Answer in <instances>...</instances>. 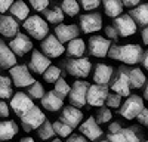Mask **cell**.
I'll return each instance as SVG.
<instances>
[{"label":"cell","instance_id":"obj_1","mask_svg":"<svg viewBox=\"0 0 148 142\" xmlns=\"http://www.w3.org/2000/svg\"><path fill=\"white\" fill-rule=\"evenodd\" d=\"M142 46L136 44V43H130V44H113L111 49L108 52V56L111 59H116L123 64L127 65H135L141 62L142 59Z\"/></svg>","mask_w":148,"mask_h":142},{"label":"cell","instance_id":"obj_2","mask_svg":"<svg viewBox=\"0 0 148 142\" xmlns=\"http://www.w3.org/2000/svg\"><path fill=\"white\" fill-rule=\"evenodd\" d=\"M22 27L27 31V34H30L36 40H45L49 36L47 22H46V19H43L39 15L28 16V19H25L22 22Z\"/></svg>","mask_w":148,"mask_h":142},{"label":"cell","instance_id":"obj_3","mask_svg":"<svg viewBox=\"0 0 148 142\" xmlns=\"http://www.w3.org/2000/svg\"><path fill=\"white\" fill-rule=\"evenodd\" d=\"M90 85L88 81L83 80H77L73 83L71 86V92H70V105L76 106V108H82L83 105L88 104V92H89Z\"/></svg>","mask_w":148,"mask_h":142},{"label":"cell","instance_id":"obj_4","mask_svg":"<svg viewBox=\"0 0 148 142\" xmlns=\"http://www.w3.org/2000/svg\"><path fill=\"white\" fill-rule=\"evenodd\" d=\"M144 110V101L138 95H130L129 98H126V101L121 104L120 106V114L121 117L127 118V120H133L138 118V115L142 113Z\"/></svg>","mask_w":148,"mask_h":142},{"label":"cell","instance_id":"obj_5","mask_svg":"<svg viewBox=\"0 0 148 142\" xmlns=\"http://www.w3.org/2000/svg\"><path fill=\"white\" fill-rule=\"evenodd\" d=\"M92 62L88 58H70L67 61V71L68 74L77 79H86L90 74Z\"/></svg>","mask_w":148,"mask_h":142},{"label":"cell","instance_id":"obj_6","mask_svg":"<svg viewBox=\"0 0 148 142\" xmlns=\"http://www.w3.org/2000/svg\"><path fill=\"white\" fill-rule=\"evenodd\" d=\"M19 118H21V124H22V127H24L25 132H31V130L39 129L46 122V117H45L43 111L39 108V106L31 108L27 114L21 115Z\"/></svg>","mask_w":148,"mask_h":142},{"label":"cell","instance_id":"obj_7","mask_svg":"<svg viewBox=\"0 0 148 142\" xmlns=\"http://www.w3.org/2000/svg\"><path fill=\"white\" fill-rule=\"evenodd\" d=\"M10 79L14 81V85L16 87H30L31 85H34V79L30 73V70L27 65H15L9 70Z\"/></svg>","mask_w":148,"mask_h":142},{"label":"cell","instance_id":"obj_8","mask_svg":"<svg viewBox=\"0 0 148 142\" xmlns=\"http://www.w3.org/2000/svg\"><path fill=\"white\" fill-rule=\"evenodd\" d=\"M42 52L47 58H58L64 52H67V47L64 43H61L55 34H49L47 37L42 42Z\"/></svg>","mask_w":148,"mask_h":142},{"label":"cell","instance_id":"obj_9","mask_svg":"<svg viewBox=\"0 0 148 142\" xmlns=\"http://www.w3.org/2000/svg\"><path fill=\"white\" fill-rule=\"evenodd\" d=\"M130 87L132 86H130V81H129L126 71L123 70V67H120L117 70V74L113 79V83H111V90L117 95H120V96L129 98L130 96Z\"/></svg>","mask_w":148,"mask_h":142},{"label":"cell","instance_id":"obj_10","mask_svg":"<svg viewBox=\"0 0 148 142\" xmlns=\"http://www.w3.org/2000/svg\"><path fill=\"white\" fill-rule=\"evenodd\" d=\"M10 106H12V110L15 111V114H18L21 117L24 114H27L31 108H34L36 105L33 104V99L28 96L27 93L16 92L14 96H12V99H10Z\"/></svg>","mask_w":148,"mask_h":142},{"label":"cell","instance_id":"obj_11","mask_svg":"<svg viewBox=\"0 0 148 142\" xmlns=\"http://www.w3.org/2000/svg\"><path fill=\"white\" fill-rule=\"evenodd\" d=\"M113 27L117 30L119 36L121 37H129V36H133L138 30V25L135 19L130 16V15H120L119 18H116L113 21Z\"/></svg>","mask_w":148,"mask_h":142},{"label":"cell","instance_id":"obj_12","mask_svg":"<svg viewBox=\"0 0 148 142\" xmlns=\"http://www.w3.org/2000/svg\"><path fill=\"white\" fill-rule=\"evenodd\" d=\"M111 46L113 44H111L110 39H105L102 36H92L89 39V52L92 56H96V58L107 56Z\"/></svg>","mask_w":148,"mask_h":142},{"label":"cell","instance_id":"obj_13","mask_svg":"<svg viewBox=\"0 0 148 142\" xmlns=\"http://www.w3.org/2000/svg\"><path fill=\"white\" fill-rule=\"evenodd\" d=\"M51 59H49L43 52L40 51H33L31 52V58H30V62H28V68L33 71L34 74H39L43 76L46 73V70L51 67Z\"/></svg>","mask_w":148,"mask_h":142},{"label":"cell","instance_id":"obj_14","mask_svg":"<svg viewBox=\"0 0 148 142\" xmlns=\"http://www.w3.org/2000/svg\"><path fill=\"white\" fill-rule=\"evenodd\" d=\"M79 130L82 132V135L84 138H88L89 141H95V139L102 136V129L98 124L95 115H90V117L86 118V120L79 126Z\"/></svg>","mask_w":148,"mask_h":142},{"label":"cell","instance_id":"obj_15","mask_svg":"<svg viewBox=\"0 0 148 142\" xmlns=\"http://www.w3.org/2000/svg\"><path fill=\"white\" fill-rule=\"evenodd\" d=\"M9 47H10L12 52H14L16 56H24L25 53H28V52L33 51V42L28 39L27 34L19 33L15 39L10 40Z\"/></svg>","mask_w":148,"mask_h":142},{"label":"cell","instance_id":"obj_16","mask_svg":"<svg viewBox=\"0 0 148 142\" xmlns=\"http://www.w3.org/2000/svg\"><path fill=\"white\" fill-rule=\"evenodd\" d=\"M108 87L102 85H90L88 92V104L92 106H102L108 98Z\"/></svg>","mask_w":148,"mask_h":142},{"label":"cell","instance_id":"obj_17","mask_svg":"<svg viewBox=\"0 0 148 142\" xmlns=\"http://www.w3.org/2000/svg\"><path fill=\"white\" fill-rule=\"evenodd\" d=\"M80 28L83 33H96L102 28V18L99 14H84L80 16Z\"/></svg>","mask_w":148,"mask_h":142},{"label":"cell","instance_id":"obj_18","mask_svg":"<svg viewBox=\"0 0 148 142\" xmlns=\"http://www.w3.org/2000/svg\"><path fill=\"white\" fill-rule=\"evenodd\" d=\"M79 28L77 25H68V24H59L55 27V36L58 37V40L61 43H70L74 39H79Z\"/></svg>","mask_w":148,"mask_h":142},{"label":"cell","instance_id":"obj_19","mask_svg":"<svg viewBox=\"0 0 148 142\" xmlns=\"http://www.w3.org/2000/svg\"><path fill=\"white\" fill-rule=\"evenodd\" d=\"M64 123H67L68 126H71L73 129L77 127L82 124V120H83V113L80 111V108H76L73 105H68L62 110V114H61V118Z\"/></svg>","mask_w":148,"mask_h":142},{"label":"cell","instance_id":"obj_20","mask_svg":"<svg viewBox=\"0 0 148 142\" xmlns=\"http://www.w3.org/2000/svg\"><path fill=\"white\" fill-rule=\"evenodd\" d=\"M138 127H126L121 129L119 133H108L110 142H141L139 135L136 132Z\"/></svg>","mask_w":148,"mask_h":142},{"label":"cell","instance_id":"obj_21","mask_svg":"<svg viewBox=\"0 0 148 142\" xmlns=\"http://www.w3.org/2000/svg\"><path fill=\"white\" fill-rule=\"evenodd\" d=\"M18 30H19V24L14 16H0V34L2 36L15 39L19 34Z\"/></svg>","mask_w":148,"mask_h":142},{"label":"cell","instance_id":"obj_22","mask_svg":"<svg viewBox=\"0 0 148 142\" xmlns=\"http://www.w3.org/2000/svg\"><path fill=\"white\" fill-rule=\"evenodd\" d=\"M113 73H114V68L111 65H107V64H96L95 65V73H93V81L95 85H102V86H107L108 81L113 77Z\"/></svg>","mask_w":148,"mask_h":142},{"label":"cell","instance_id":"obj_23","mask_svg":"<svg viewBox=\"0 0 148 142\" xmlns=\"http://www.w3.org/2000/svg\"><path fill=\"white\" fill-rule=\"evenodd\" d=\"M42 105L45 110L55 113V111H59L64 106V99L55 90H49V92H46V95L42 99Z\"/></svg>","mask_w":148,"mask_h":142},{"label":"cell","instance_id":"obj_24","mask_svg":"<svg viewBox=\"0 0 148 142\" xmlns=\"http://www.w3.org/2000/svg\"><path fill=\"white\" fill-rule=\"evenodd\" d=\"M15 65H18L16 64V55L12 52L9 44H6L3 40H0V67L10 70Z\"/></svg>","mask_w":148,"mask_h":142},{"label":"cell","instance_id":"obj_25","mask_svg":"<svg viewBox=\"0 0 148 142\" xmlns=\"http://www.w3.org/2000/svg\"><path fill=\"white\" fill-rule=\"evenodd\" d=\"M123 70L126 71V74H127V77H129V81H130V86L133 87V89H139V87H142V86H145L147 85V77H145V74L142 73V70L141 68H127V67H123Z\"/></svg>","mask_w":148,"mask_h":142},{"label":"cell","instance_id":"obj_26","mask_svg":"<svg viewBox=\"0 0 148 142\" xmlns=\"http://www.w3.org/2000/svg\"><path fill=\"white\" fill-rule=\"evenodd\" d=\"M19 132V127L12 120H0V141H10L16 136Z\"/></svg>","mask_w":148,"mask_h":142},{"label":"cell","instance_id":"obj_27","mask_svg":"<svg viewBox=\"0 0 148 142\" xmlns=\"http://www.w3.org/2000/svg\"><path fill=\"white\" fill-rule=\"evenodd\" d=\"M129 15L135 19V22L139 25H147L148 27V3H142L136 8L129 10Z\"/></svg>","mask_w":148,"mask_h":142},{"label":"cell","instance_id":"obj_28","mask_svg":"<svg viewBox=\"0 0 148 142\" xmlns=\"http://www.w3.org/2000/svg\"><path fill=\"white\" fill-rule=\"evenodd\" d=\"M102 6H104V10L107 16L110 18H119L123 12V3L120 0H102Z\"/></svg>","mask_w":148,"mask_h":142},{"label":"cell","instance_id":"obj_29","mask_svg":"<svg viewBox=\"0 0 148 142\" xmlns=\"http://www.w3.org/2000/svg\"><path fill=\"white\" fill-rule=\"evenodd\" d=\"M9 12H10V16H14L19 21H25V19H28V15H30V8L22 0H16L12 5V8L9 9Z\"/></svg>","mask_w":148,"mask_h":142},{"label":"cell","instance_id":"obj_30","mask_svg":"<svg viewBox=\"0 0 148 142\" xmlns=\"http://www.w3.org/2000/svg\"><path fill=\"white\" fill-rule=\"evenodd\" d=\"M84 51H86V43L80 37L71 40L70 43H67V53H68L70 58L71 56L73 58H80V56H83Z\"/></svg>","mask_w":148,"mask_h":142},{"label":"cell","instance_id":"obj_31","mask_svg":"<svg viewBox=\"0 0 148 142\" xmlns=\"http://www.w3.org/2000/svg\"><path fill=\"white\" fill-rule=\"evenodd\" d=\"M43 15H45V19L47 22L56 24V25H59V24L64 21V16H65L62 8H59V6H52L51 9H46L43 12Z\"/></svg>","mask_w":148,"mask_h":142},{"label":"cell","instance_id":"obj_32","mask_svg":"<svg viewBox=\"0 0 148 142\" xmlns=\"http://www.w3.org/2000/svg\"><path fill=\"white\" fill-rule=\"evenodd\" d=\"M12 80L6 76H0V99H12Z\"/></svg>","mask_w":148,"mask_h":142},{"label":"cell","instance_id":"obj_33","mask_svg":"<svg viewBox=\"0 0 148 142\" xmlns=\"http://www.w3.org/2000/svg\"><path fill=\"white\" fill-rule=\"evenodd\" d=\"M61 8H62L64 14L68 15V16H76L80 12V3L77 0H62Z\"/></svg>","mask_w":148,"mask_h":142},{"label":"cell","instance_id":"obj_34","mask_svg":"<svg viewBox=\"0 0 148 142\" xmlns=\"http://www.w3.org/2000/svg\"><path fill=\"white\" fill-rule=\"evenodd\" d=\"M37 132H39L40 139H43V141H47V139H51L53 135H56L55 129H53V123H51L49 120H46L39 129H37Z\"/></svg>","mask_w":148,"mask_h":142},{"label":"cell","instance_id":"obj_35","mask_svg":"<svg viewBox=\"0 0 148 142\" xmlns=\"http://www.w3.org/2000/svg\"><path fill=\"white\" fill-rule=\"evenodd\" d=\"M53 129H55V133L61 138H70L71 132H73V127L68 126L67 123H64L62 120H56L53 123Z\"/></svg>","mask_w":148,"mask_h":142},{"label":"cell","instance_id":"obj_36","mask_svg":"<svg viewBox=\"0 0 148 142\" xmlns=\"http://www.w3.org/2000/svg\"><path fill=\"white\" fill-rule=\"evenodd\" d=\"M27 93H28V96L31 99H43V96L46 95V92H45V89H43L40 81H34V85H31L28 87Z\"/></svg>","mask_w":148,"mask_h":142},{"label":"cell","instance_id":"obj_37","mask_svg":"<svg viewBox=\"0 0 148 142\" xmlns=\"http://www.w3.org/2000/svg\"><path fill=\"white\" fill-rule=\"evenodd\" d=\"M59 76H61V70L55 65H51L46 70V73L43 74V79H45L46 83H56L61 79Z\"/></svg>","mask_w":148,"mask_h":142},{"label":"cell","instance_id":"obj_38","mask_svg":"<svg viewBox=\"0 0 148 142\" xmlns=\"http://www.w3.org/2000/svg\"><path fill=\"white\" fill-rule=\"evenodd\" d=\"M61 98H65V96H70V92H71V87H70V85L64 80V79H59L56 83H55V89H53Z\"/></svg>","mask_w":148,"mask_h":142},{"label":"cell","instance_id":"obj_39","mask_svg":"<svg viewBox=\"0 0 148 142\" xmlns=\"http://www.w3.org/2000/svg\"><path fill=\"white\" fill-rule=\"evenodd\" d=\"M111 117H113V114H111V111H110V108H107V106H102V108L98 111V114H96V122H98V124H101V123H107V122H110L111 120Z\"/></svg>","mask_w":148,"mask_h":142},{"label":"cell","instance_id":"obj_40","mask_svg":"<svg viewBox=\"0 0 148 142\" xmlns=\"http://www.w3.org/2000/svg\"><path fill=\"white\" fill-rule=\"evenodd\" d=\"M121 105V96L117 93H110L107 98V106L108 108H119Z\"/></svg>","mask_w":148,"mask_h":142},{"label":"cell","instance_id":"obj_41","mask_svg":"<svg viewBox=\"0 0 148 142\" xmlns=\"http://www.w3.org/2000/svg\"><path fill=\"white\" fill-rule=\"evenodd\" d=\"M79 3L84 10H93L102 3V0H79Z\"/></svg>","mask_w":148,"mask_h":142},{"label":"cell","instance_id":"obj_42","mask_svg":"<svg viewBox=\"0 0 148 142\" xmlns=\"http://www.w3.org/2000/svg\"><path fill=\"white\" fill-rule=\"evenodd\" d=\"M28 2L34 10H39V12H45L49 6V0H28Z\"/></svg>","mask_w":148,"mask_h":142},{"label":"cell","instance_id":"obj_43","mask_svg":"<svg viewBox=\"0 0 148 142\" xmlns=\"http://www.w3.org/2000/svg\"><path fill=\"white\" fill-rule=\"evenodd\" d=\"M15 2L14 0H0V14H5V12H8L12 5H14Z\"/></svg>","mask_w":148,"mask_h":142},{"label":"cell","instance_id":"obj_44","mask_svg":"<svg viewBox=\"0 0 148 142\" xmlns=\"http://www.w3.org/2000/svg\"><path fill=\"white\" fill-rule=\"evenodd\" d=\"M9 117V105L0 99V118H6Z\"/></svg>","mask_w":148,"mask_h":142},{"label":"cell","instance_id":"obj_45","mask_svg":"<svg viewBox=\"0 0 148 142\" xmlns=\"http://www.w3.org/2000/svg\"><path fill=\"white\" fill-rule=\"evenodd\" d=\"M105 34H107V39H117L119 37V33H117V30L113 25H110V27L105 28Z\"/></svg>","mask_w":148,"mask_h":142},{"label":"cell","instance_id":"obj_46","mask_svg":"<svg viewBox=\"0 0 148 142\" xmlns=\"http://www.w3.org/2000/svg\"><path fill=\"white\" fill-rule=\"evenodd\" d=\"M138 122L144 126H148V108H144L142 113L138 115Z\"/></svg>","mask_w":148,"mask_h":142},{"label":"cell","instance_id":"obj_47","mask_svg":"<svg viewBox=\"0 0 148 142\" xmlns=\"http://www.w3.org/2000/svg\"><path fill=\"white\" fill-rule=\"evenodd\" d=\"M120 2L123 3V6H126V8H136L139 6V2L141 0H120Z\"/></svg>","mask_w":148,"mask_h":142},{"label":"cell","instance_id":"obj_48","mask_svg":"<svg viewBox=\"0 0 148 142\" xmlns=\"http://www.w3.org/2000/svg\"><path fill=\"white\" fill-rule=\"evenodd\" d=\"M67 142H89V141L86 139L83 135H71V136L67 139Z\"/></svg>","mask_w":148,"mask_h":142},{"label":"cell","instance_id":"obj_49","mask_svg":"<svg viewBox=\"0 0 148 142\" xmlns=\"http://www.w3.org/2000/svg\"><path fill=\"white\" fill-rule=\"evenodd\" d=\"M121 129H123V127H121V124H120L119 122H116V123H111V124H110L108 132H110V133H119Z\"/></svg>","mask_w":148,"mask_h":142},{"label":"cell","instance_id":"obj_50","mask_svg":"<svg viewBox=\"0 0 148 142\" xmlns=\"http://www.w3.org/2000/svg\"><path fill=\"white\" fill-rule=\"evenodd\" d=\"M141 64H142V67H144L145 70H148V51H145V52H144L142 59H141Z\"/></svg>","mask_w":148,"mask_h":142},{"label":"cell","instance_id":"obj_51","mask_svg":"<svg viewBox=\"0 0 148 142\" xmlns=\"http://www.w3.org/2000/svg\"><path fill=\"white\" fill-rule=\"evenodd\" d=\"M141 36H142V42L145 44H148V27H145L142 31H141Z\"/></svg>","mask_w":148,"mask_h":142},{"label":"cell","instance_id":"obj_52","mask_svg":"<svg viewBox=\"0 0 148 142\" xmlns=\"http://www.w3.org/2000/svg\"><path fill=\"white\" fill-rule=\"evenodd\" d=\"M144 98L148 101V81H147V85H145V87H144Z\"/></svg>","mask_w":148,"mask_h":142},{"label":"cell","instance_id":"obj_53","mask_svg":"<svg viewBox=\"0 0 148 142\" xmlns=\"http://www.w3.org/2000/svg\"><path fill=\"white\" fill-rule=\"evenodd\" d=\"M19 142H34V139H33V138H30V136H27V138H22Z\"/></svg>","mask_w":148,"mask_h":142},{"label":"cell","instance_id":"obj_54","mask_svg":"<svg viewBox=\"0 0 148 142\" xmlns=\"http://www.w3.org/2000/svg\"><path fill=\"white\" fill-rule=\"evenodd\" d=\"M51 142H61L59 139H53V141H51Z\"/></svg>","mask_w":148,"mask_h":142},{"label":"cell","instance_id":"obj_55","mask_svg":"<svg viewBox=\"0 0 148 142\" xmlns=\"http://www.w3.org/2000/svg\"><path fill=\"white\" fill-rule=\"evenodd\" d=\"M99 142H110V141H108V139H105V141H99Z\"/></svg>","mask_w":148,"mask_h":142},{"label":"cell","instance_id":"obj_56","mask_svg":"<svg viewBox=\"0 0 148 142\" xmlns=\"http://www.w3.org/2000/svg\"><path fill=\"white\" fill-rule=\"evenodd\" d=\"M141 142H148V141H141Z\"/></svg>","mask_w":148,"mask_h":142}]
</instances>
